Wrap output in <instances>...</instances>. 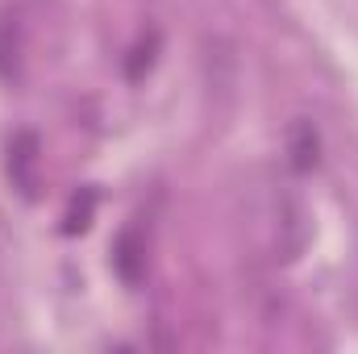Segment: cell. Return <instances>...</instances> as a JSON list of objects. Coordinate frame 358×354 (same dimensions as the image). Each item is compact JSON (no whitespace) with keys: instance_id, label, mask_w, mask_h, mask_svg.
Here are the masks:
<instances>
[{"instance_id":"3957f363","label":"cell","mask_w":358,"mask_h":354,"mask_svg":"<svg viewBox=\"0 0 358 354\" xmlns=\"http://www.w3.org/2000/svg\"><path fill=\"white\" fill-rule=\"evenodd\" d=\"M117 267H121V275H125L129 283H138V238H134V234L121 238V246H117Z\"/></svg>"},{"instance_id":"6da1fadb","label":"cell","mask_w":358,"mask_h":354,"mask_svg":"<svg viewBox=\"0 0 358 354\" xmlns=\"http://www.w3.org/2000/svg\"><path fill=\"white\" fill-rule=\"evenodd\" d=\"M34 163H38V138H34V134H21L17 146L8 150V176H13V183H17L25 196L34 192Z\"/></svg>"},{"instance_id":"7a4b0ae2","label":"cell","mask_w":358,"mask_h":354,"mask_svg":"<svg viewBox=\"0 0 358 354\" xmlns=\"http://www.w3.org/2000/svg\"><path fill=\"white\" fill-rule=\"evenodd\" d=\"M317 150H321V142H317L313 121H296V125H292V134H287V155H292V167H296V171L317 167Z\"/></svg>"},{"instance_id":"277c9868","label":"cell","mask_w":358,"mask_h":354,"mask_svg":"<svg viewBox=\"0 0 358 354\" xmlns=\"http://www.w3.org/2000/svg\"><path fill=\"white\" fill-rule=\"evenodd\" d=\"M92 204H96V192H84V200L76 196V204H71V213H67V234H80V229H88V217H92Z\"/></svg>"}]
</instances>
